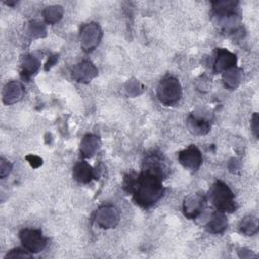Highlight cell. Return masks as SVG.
I'll return each mask as SVG.
<instances>
[{"label":"cell","instance_id":"6da1fadb","mask_svg":"<svg viewBox=\"0 0 259 259\" xmlns=\"http://www.w3.org/2000/svg\"><path fill=\"white\" fill-rule=\"evenodd\" d=\"M164 177L160 172L144 167L140 174L130 173L124 176L123 188L133 194V199L139 206L149 208L163 196Z\"/></svg>","mask_w":259,"mask_h":259},{"label":"cell","instance_id":"7a4b0ae2","mask_svg":"<svg viewBox=\"0 0 259 259\" xmlns=\"http://www.w3.org/2000/svg\"><path fill=\"white\" fill-rule=\"evenodd\" d=\"M209 199L220 212H234L237 208L235 194L231 188L221 180H217L210 187Z\"/></svg>","mask_w":259,"mask_h":259},{"label":"cell","instance_id":"3957f363","mask_svg":"<svg viewBox=\"0 0 259 259\" xmlns=\"http://www.w3.org/2000/svg\"><path fill=\"white\" fill-rule=\"evenodd\" d=\"M157 96L164 105H173L182 96V87L178 79L168 76L160 81L157 86Z\"/></svg>","mask_w":259,"mask_h":259},{"label":"cell","instance_id":"277c9868","mask_svg":"<svg viewBox=\"0 0 259 259\" xmlns=\"http://www.w3.org/2000/svg\"><path fill=\"white\" fill-rule=\"evenodd\" d=\"M19 239L23 248L31 254L41 252L48 244V239L38 229L21 230L19 233Z\"/></svg>","mask_w":259,"mask_h":259},{"label":"cell","instance_id":"5b68a950","mask_svg":"<svg viewBox=\"0 0 259 259\" xmlns=\"http://www.w3.org/2000/svg\"><path fill=\"white\" fill-rule=\"evenodd\" d=\"M102 37V29L98 23L90 22L84 24L80 29L79 39L80 46L85 52L93 51L100 42Z\"/></svg>","mask_w":259,"mask_h":259},{"label":"cell","instance_id":"8992f818","mask_svg":"<svg viewBox=\"0 0 259 259\" xmlns=\"http://www.w3.org/2000/svg\"><path fill=\"white\" fill-rule=\"evenodd\" d=\"M178 161L185 169L195 172L202 163V156L195 145H190L178 153Z\"/></svg>","mask_w":259,"mask_h":259},{"label":"cell","instance_id":"52a82bcc","mask_svg":"<svg viewBox=\"0 0 259 259\" xmlns=\"http://www.w3.org/2000/svg\"><path fill=\"white\" fill-rule=\"evenodd\" d=\"M206 198L202 193H192L186 196L183 200V213L189 220L196 219L205 206Z\"/></svg>","mask_w":259,"mask_h":259},{"label":"cell","instance_id":"ba28073f","mask_svg":"<svg viewBox=\"0 0 259 259\" xmlns=\"http://www.w3.org/2000/svg\"><path fill=\"white\" fill-rule=\"evenodd\" d=\"M94 220L103 229L114 228L119 222V212L113 205H102L96 210Z\"/></svg>","mask_w":259,"mask_h":259},{"label":"cell","instance_id":"9c48e42d","mask_svg":"<svg viewBox=\"0 0 259 259\" xmlns=\"http://www.w3.org/2000/svg\"><path fill=\"white\" fill-rule=\"evenodd\" d=\"M72 77L79 83H88L94 79L97 74V68L89 60H84L72 68Z\"/></svg>","mask_w":259,"mask_h":259},{"label":"cell","instance_id":"30bf717a","mask_svg":"<svg viewBox=\"0 0 259 259\" xmlns=\"http://www.w3.org/2000/svg\"><path fill=\"white\" fill-rule=\"evenodd\" d=\"M236 64L237 57L234 53L223 48L217 50V57L213 63V71L215 73H224L225 71L236 67Z\"/></svg>","mask_w":259,"mask_h":259},{"label":"cell","instance_id":"8fae6325","mask_svg":"<svg viewBox=\"0 0 259 259\" xmlns=\"http://www.w3.org/2000/svg\"><path fill=\"white\" fill-rule=\"evenodd\" d=\"M24 94V89L21 83L17 81L8 82L2 91V101L9 105L19 101Z\"/></svg>","mask_w":259,"mask_h":259},{"label":"cell","instance_id":"7c38bea8","mask_svg":"<svg viewBox=\"0 0 259 259\" xmlns=\"http://www.w3.org/2000/svg\"><path fill=\"white\" fill-rule=\"evenodd\" d=\"M40 68V60L32 54L25 55L21 62V78L23 80H29L33 75L37 73Z\"/></svg>","mask_w":259,"mask_h":259},{"label":"cell","instance_id":"4fadbf2b","mask_svg":"<svg viewBox=\"0 0 259 259\" xmlns=\"http://www.w3.org/2000/svg\"><path fill=\"white\" fill-rule=\"evenodd\" d=\"M100 147V140L97 136L87 134L83 137L80 143V153L84 158L93 157Z\"/></svg>","mask_w":259,"mask_h":259},{"label":"cell","instance_id":"5bb4252c","mask_svg":"<svg viewBox=\"0 0 259 259\" xmlns=\"http://www.w3.org/2000/svg\"><path fill=\"white\" fill-rule=\"evenodd\" d=\"M188 130L194 135H205L210 130V122L208 119L196 114H191L187 119Z\"/></svg>","mask_w":259,"mask_h":259},{"label":"cell","instance_id":"9a60e30c","mask_svg":"<svg viewBox=\"0 0 259 259\" xmlns=\"http://www.w3.org/2000/svg\"><path fill=\"white\" fill-rule=\"evenodd\" d=\"M74 178L80 183H89L94 177V170L86 161L78 162L73 169Z\"/></svg>","mask_w":259,"mask_h":259},{"label":"cell","instance_id":"2e32d148","mask_svg":"<svg viewBox=\"0 0 259 259\" xmlns=\"http://www.w3.org/2000/svg\"><path fill=\"white\" fill-rule=\"evenodd\" d=\"M228 227V220L225 213L220 211L212 212L210 219L208 220L205 229L212 234H221L223 233Z\"/></svg>","mask_w":259,"mask_h":259},{"label":"cell","instance_id":"e0dca14e","mask_svg":"<svg viewBox=\"0 0 259 259\" xmlns=\"http://www.w3.org/2000/svg\"><path fill=\"white\" fill-rule=\"evenodd\" d=\"M237 1H214L212 2V9L217 17L228 16L232 14H237Z\"/></svg>","mask_w":259,"mask_h":259},{"label":"cell","instance_id":"ac0fdd59","mask_svg":"<svg viewBox=\"0 0 259 259\" xmlns=\"http://www.w3.org/2000/svg\"><path fill=\"white\" fill-rule=\"evenodd\" d=\"M243 80V71L240 68L234 67L223 73V81L226 87L230 89L237 88Z\"/></svg>","mask_w":259,"mask_h":259},{"label":"cell","instance_id":"d6986e66","mask_svg":"<svg viewBox=\"0 0 259 259\" xmlns=\"http://www.w3.org/2000/svg\"><path fill=\"white\" fill-rule=\"evenodd\" d=\"M239 230L246 236H253L257 234L259 230L258 219L254 215H247L239 224Z\"/></svg>","mask_w":259,"mask_h":259},{"label":"cell","instance_id":"ffe728a7","mask_svg":"<svg viewBox=\"0 0 259 259\" xmlns=\"http://www.w3.org/2000/svg\"><path fill=\"white\" fill-rule=\"evenodd\" d=\"M64 9L61 5H50L47 6L42 11V16L48 24H55L60 21L63 17Z\"/></svg>","mask_w":259,"mask_h":259},{"label":"cell","instance_id":"44dd1931","mask_svg":"<svg viewBox=\"0 0 259 259\" xmlns=\"http://www.w3.org/2000/svg\"><path fill=\"white\" fill-rule=\"evenodd\" d=\"M28 32L33 38H39L45 37L47 35V29L46 25L37 20H33L30 22L28 26Z\"/></svg>","mask_w":259,"mask_h":259},{"label":"cell","instance_id":"7402d4cb","mask_svg":"<svg viewBox=\"0 0 259 259\" xmlns=\"http://www.w3.org/2000/svg\"><path fill=\"white\" fill-rule=\"evenodd\" d=\"M125 91L128 95L131 96H136L138 94H140L143 91V86L141 85V83L135 79L128 80L125 84Z\"/></svg>","mask_w":259,"mask_h":259},{"label":"cell","instance_id":"603a6c76","mask_svg":"<svg viewBox=\"0 0 259 259\" xmlns=\"http://www.w3.org/2000/svg\"><path fill=\"white\" fill-rule=\"evenodd\" d=\"M32 257V254L30 252H28L27 250L25 249H19V248H16V249H13L11 251H9L5 258H12V259H22V258H31Z\"/></svg>","mask_w":259,"mask_h":259},{"label":"cell","instance_id":"cb8c5ba5","mask_svg":"<svg viewBox=\"0 0 259 259\" xmlns=\"http://www.w3.org/2000/svg\"><path fill=\"white\" fill-rule=\"evenodd\" d=\"M11 170H12V164L6 159L1 158L0 159V177L1 178L6 177L7 175H9Z\"/></svg>","mask_w":259,"mask_h":259},{"label":"cell","instance_id":"d4e9b609","mask_svg":"<svg viewBox=\"0 0 259 259\" xmlns=\"http://www.w3.org/2000/svg\"><path fill=\"white\" fill-rule=\"evenodd\" d=\"M25 159L27 160V162L29 163V165L32 168H37L42 164V160L38 156H35V155H28L25 157Z\"/></svg>","mask_w":259,"mask_h":259},{"label":"cell","instance_id":"484cf974","mask_svg":"<svg viewBox=\"0 0 259 259\" xmlns=\"http://www.w3.org/2000/svg\"><path fill=\"white\" fill-rule=\"evenodd\" d=\"M251 130L253 131L255 137H258V114L254 113L251 118Z\"/></svg>","mask_w":259,"mask_h":259},{"label":"cell","instance_id":"4316f807","mask_svg":"<svg viewBox=\"0 0 259 259\" xmlns=\"http://www.w3.org/2000/svg\"><path fill=\"white\" fill-rule=\"evenodd\" d=\"M58 61V56L57 55H54V56H51L50 58H49V60H48V62H47V64H46V67H45V70L46 71H48V70H50L55 64H56V62Z\"/></svg>","mask_w":259,"mask_h":259}]
</instances>
